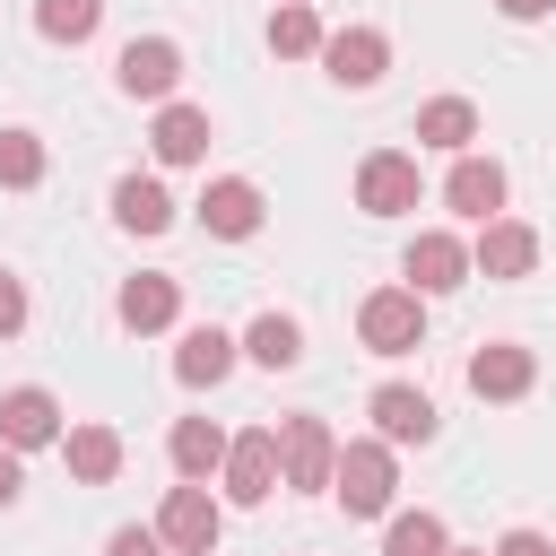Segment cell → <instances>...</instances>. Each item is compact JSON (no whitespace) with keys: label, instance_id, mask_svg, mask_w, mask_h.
Listing matches in <instances>:
<instances>
[{"label":"cell","instance_id":"obj_28","mask_svg":"<svg viewBox=\"0 0 556 556\" xmlns=\"http://www.w3.org/2000/svg\"><path fill=\"white\" fill-rule=\"evenodd\" d=\"M17 330H26V287L0 269V339H17Z\"/></svg>","mask_w":556,"mask_h":556},{"label":"cell","instance_id":"obj_20","mask_svg":"<svg viewBox=\"0 0 556 556\" xmlns=\"http://www.w3.org/2000/svg\"><path fill=\"white\" fill-rule=\"evenodd\" d=\"M113 217H122L130 235H165V226H174V200H165V182L122 174V182H113Z\"/></svg>","mask_w":556,"mask_h":556},{"label":"cell","instance_id":"obj_3","mask_svg":"<svg viewBox=\"0 0 556 556\" xmlns=\"http://www.w3.org/2000/svg\"><path fill=\"white\" fill-rule=\"evenodd\" d=\"M330 460H339V434H330L321 417H287V426H278V486L321 495V486H330Z\"/></svg>","mask_w":556,"mask_h":556},{"label":"cell","instance_id":"obj_27","mask_svg":"<svg viewBox=\"0 0 556 556\" xmlns=\"http://www.w3.org/2000/svg\"><path fill=\"white\" fill-rule=\"evenodd\" d=\"M452 539H443V521L434 513H400L391 521V539H382V556H443Z\"/></svg>","mask_w":556,"mask_h":556},{"label":"cell","instance_id":"obj_5","mask_svg":"<svg viewBox=\"0 0 556 556\" xmlns=\"http://www.w3.org/2000/svg\"><path fill=\"white\" fill-rule=\"evenodd\" d=\"M113 87H122V96H139V104H165V96L182 87V52H174L165 35H130V43H122V61H113Z\"/></svg>","mask_w":556,"mask_h":556},{"label":"cell","instance_id":"obj_19","mask_svg":"<svg viewBox=\"0 0 556 556\" xmlns=\"http://www.w3.org/2000/svg\"><path fill=\"white\" fill-rule=\"evenodd\" d=\"M478 139V104L469 96H434V104H417V148H469Z\"/></svg>","mask_w":556,"mask_h":556},{"label":"cell","instance_id":"obj_8","mask_svg":"<svg viewBox=\"0 0 556 556\" xmlns=\"http://www.w3.org/2000/svg\"><path fill=\"white\" fill-rule=\"evenodd\" d=\"M0 443H9V452H43V443H61V400H52L43 382L0 391Z\"/></svg>","mask_w":556,"mask_h":556},{"label":"cell","instance_id":"obj_21","mask_svg":"<svg viewBox=\"0 0 556 556\" xmlns=\"http://www.w3.org/2000/svg\"><path fill=\"white\" fill-rule=\"evenodd\" d=\"M165 452H174V469H182V478H217V460H226V434H217L208 417H174Z\"/></svg>","mask_w":556,"mask_h":556},{"label":"cell","instance_id":"obj_1","mask_svg":"<svg viewBox=\"0 0 556 556\" xmlns=\"http://www.w3.org/2000/svg\"><path fill=\"white\" fill-rule=\"evenodd\" d=\"M391 486H400V469H391V443H382V434H374V443H348V452L330 460V495H339L356 521L391 513Z\"/></svg>","mask_w":556,"mask_h":556},{"label":"cell","instance_id":"obj_26","mask_svg":"<svg viewBox=\"0 0 556 556\" xmlns=\"http://www.w3.org/2000/svg\"><path fill=\"white\" fill-rule=\"evenodd\" d=\"M0 182L9 191H35L43 182V139L35 130H0Z\"/></svg>","mask_w":556,"mask_h":556},{"label":"cell","instance_id":"obj_33","mask_svg":"<svg viewBox=\"0 0 556 556\" xmlns=\"http://www.w3.org/2000/svg\"><path fill=\"white\" fill-rule=\"evenodd\" d=\"M443 556H486V547H443Z\"/></svg>","mask_w":556,"mask_h":556},{"label":"cell","instance_id":"obj_13","mask_svg":"<svg viewBox=\"0 0 556 556\" xmlns=\"http://www.w3.org/2000/svg\"><path fill=\"white\" fill-rule=\"evenodd\" d=\"M200 226H208V235H226V243L261 235V191H252L243 174H217V182L200 191Z\"/></svg>","mask_w":556,"mask_h":556},{"label":"cell","instance_id":"obj_15","mask_svg":"<svg viewBox=\"0 0 556 556\" xmlns=\"http://www.w3.org/2000/svg\"><path fill=\"white\" fill-rule=\"evenodd\" d=\"M365 408H374V434H382V443H426V434H434V400H426L417 382H382Z\"/></svg>","mask_w":556,"mask_h":556},{"label":"cell","instance_id":"obj_25","mask_svg":"<svg viewBox=\"0 0 556 556\" xmlns=\"http://www.w3.org/2000/svg\"><path fill=\"white\" fill-rule=\"evenodd\" d=\"M35 26H43L52 43H87V35L104 26V0H35Z\"/></svg>","mask_w":556,"mask_h":556},{"label":"cell","instance_id":"obj_10","mask_svg":"<svg viewBox=\"0 0 556 556\" xmlns=\"http://www.w3.org/2000/svg\"><path fill=\"white\" fill-rule=\"evenodd\" d=\"M530 382H539V356L513 348V339H486V348L469 356V391H478V400H521Z\"/></svg>","mask_w":556,"mask_h":556},{"label":"cell","instance_id":"obj_24","mask_svg":"<svg viewBox=\"0 0 556 556\" xmlns=\"http://www.w3.org/2000/svg\"><path fill=\"white\" fill-rule=\"evenodd\" d=\"M269 52H287V61L321 52V17H313V0H278V17H269Z\"/></svg>","mask_w":556,"mask_h":556},{"label":"cell","instance_id":"obj_30","mask_svg":"<svg viewBox=\"0 0 556 556\" xmlns=\"http://www.w3.org/2000/svg\"><path fill=\"white\" fill-rule=\"evenodd\" d=\"M495 556H556V539H547V530H504Z\"/></svg>","mask_w":556,"mask_h":556},{"label":"cell","instance_id":"obj_22","mask_svg":"<svg viewBox=\"0 0 556 556\" xmlns=\"http://www.w3.org/2000/svg\"><path fill=\"white\" fill-rule=\"evenodd\" d=\"M61 452H70V478H87V486H104V478L122 469V434H113V426H70Z\"/></svg>","mask_w":556,"mask_h":556},{"label":"cell","instance_id":"obj_4","mask_svg":"<svg viewBox=\"0 0 556 556\" xmlns=\"http://www.w3.org/2000/svg\"><path fill=\"white\" fill-rule=\"evenodd\" d=\"M217 530H226V513H217V495L191 478V486H174L165 495V513H156V539L174 547V556H217Z\"/></svg>","mask_w":556,"mask_h":556},{"label":"cell","instance_id":"obj_2","mask_svg":"<svg viewBox=\"0 0 556 556\" xmlns=\"http://www.w3.org/2000/svg\"><path fill=\"white\" fill-rule=\"evenodd\" d=\"M356 339H365L374 356L426 348V304H417V287H374V295L356 304Z\"/></svg>","mask_w":556,"mask_h":556},{"label":"cell","instance_id":"obj_7","mask_svg":"<svg viewBox=\"0 0 556 556\" xmlns=\"http://www.w3.org/2000/svg\"><path fill=\"white\" fill-rule=\"evenodd\" d=\"M217 478H226V495H235V504H269V495H278V426L235 434V443H226V460H217Z\"/></svg>","mask_w":556,"mask_h":556},{"label":"cell","instance_id":"obj_23","mask_svg":"<svg viewBox=\"0 0 556 556\" xmlns=\"http://www.w3.org/2000/svg\"><path fill=\"white\" fill-rule=\"evenodd\" d=\"M243 356H252V365H269V374H287V365L304 356V330H295L287 313H261V321L243 330Z\"/></svg>","mask_w":556,"mask_h":556},{"label":"cell","instance_id":"obj_17","mask_svg":"<svg viewBox=\"0 0 556 556\" xmlns=\"http://www.w3.org/2000/svg\"><path fill=\"white\" fill-rule=\"evenodd\" d=\"M113 313H122V330H139V339H148V330H174L182 287H174V278H156V269H139V278L122 287V304H113Z\"/></svg>","mask_w":556,"mask_h":556},{"label":"cell","instance_id":"obj_31","mask_svg":"<svg viewBox=\"0 0 556 556\" xmlns=\"http://www.w3.org/2000/svg\"><path fill=\"white\" fill-rule=\"evenodd\" d=\"M17 486H26V478H17V452H9V443H0V513H9V504H17Z\"/></svg>","mask_w":556,"mask_h":556},{"label":"cell","instance_id":"obj_9","mask_svg":"<svg viewBox=\"0 0 556 556\" xmlns=\"http://www.w3.org/2000/svg\"><path fill=\"white\" fill-rule=\"evenodd\" d=\"M469 269H478V278H530V269H539V235H530L521 217H486L478 243H469Z\"/></svg>","mask_w":556,"mask_h":556},{"label":"cell","instance_id":"obj_6","mask_svg":"<svg viewBox=\"0 0 556 556\" xmlns=\"http://www.w3.org/2000/svg\"><path fill=\"white\" fill-rule=\"evenodd\" d=\"M417 156H400V148H374L365 165H356V208L365 217H408L417 208Z\"/></svg>","mask_w":556,"mask_h":556},{"label":"cell","instance_id":"obj_29","mask_svg":"<svg viewBox=\"0 0 556 556\" xmlns=\"http://www.w3.org/2000/svg\"><path fill=\"white\" fill-rule=\"evenodd\" d=\"M104 556H165V539H156V530H113Z\"/></svg>","mask_w":556,"mask_h":556},{"label":"cell","instance_id":"obj_16","mask_svg":"<svg viewBox=\"0 0 556 556\" xmlns=\"http://www.w3.org/2000/svg\"><path fill=\"white\" fill-rule=\"evenodd\" d=\"M148 148H156V165H200L208 156V113L200 104H156V130H148Z\"/></svg>","mask_w":556,"mask_h":556},{"label":"cell","instance_id":"obj_12","mask_svg":"<svg viewBox=\"0 0 556 556\" xmlns=\"http://www.w3.org/2000/svg\"><path fill=\"white\" fill-rule=\"evenodd\" d=\"M443 200H452L460 217H478V226H486V217L504 208V165H495V156H469V148H460V156H452V174H443Z\"/></svg>","mask_w":556,"mask_h":556},{"label":"cell","instance_id":"obj_32","mask_svg":"<svg viewBox=\"0 0 556 556\" xmlns=\"http://www.w3.org/2000/svg\"><path fill=\"white\" fill-rule=\"evenodd\" d=\"M495 9H504V17H513V26H530V17H547V9H556V0H495Z\"/></svg>","mask_w":556,"mask_h":556},{"label":"cell","instance_id":"obj_18","mask_svg":"<svg viewBox=\"0 0 556 556\" xmlns=\"http://www.w3.org/2000/svg\"><path fill=\"white\" fill-rule=\"evenodd\" d=\"M174 374H182L191 391H208V382H226V374H235V339H226L217 321H200V330H182V348H174Z\"/></svg>","mask_w":556,"mask_h":556},{"label":"cell","instance_id":"obj_11","mask_svg":"<svg viewBox=\"0 0 556 556\" xmlns=\"http://www.w3.org/2000/svg\"><path fill=\"white\" fill-rule=\"evenodd\" d=\"M321 61H330L339 87H374V78L391 70V43H382L374 26H339V35H321Z\"/></svg>","mask_w":556,"mask_h":556},{"label":"cell","instance_id":"obj_14","mask_svg":"<svg viewBox=\"0 0 556 556\" xmlns=\"http://www.w3.org/2000/svg\"><path fill=\"white\" fill-rule=\"evenodd\" d=\"M408 278H417V295H452V287L469 278V243L443 235V226H426V235L408 243Z\"/></svg>","mask_w":556,"mask_h":556}]
</instances>
